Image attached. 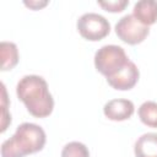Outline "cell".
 Returning <instances> with one entry per match:
<instances>
[{"instance_id":"obj_1","label":"cell","mask_w":157,"mask_h":157,"mask_svg":"<svg viewBox=\"0 0 157 157\" xmlns=\"http://www.w3.org/2000/svg\"><path fill=\"white\" fill-rule=\"evenodd\" d=\"M16 94L26 105L29 114L36 118H45L52 114L54 99L49 92L47 81L38 75L23 76L16 86Z\"/></svg>"},{"instance_id":"obj_2","label":"cell","mask_w":157,"mask_h":157,"mask_svg":"<svg viewBox=\"0 0 157 157\" xmlns=\"http://www.w3.org/2000/svg\"><path fill=\"white\" fill-rule=\"evenodd\" d=\"M45 141L43 128L33 123H22L15 134L2 142L1 157H25L43 150Z\"/></svg>"},{"instance_id":"obj_3","label":"cell","mask_w":157,"mask_h":157,"mask_svg":"<svg viewBox=\"0 0 157 157\" xmlns=\"http://www.w3.org/2000/svg\"><path fill=\"white\" fill-rule=\"evenodd\" d=\"M129 61L125 50L114 44L103 45L94 54V66L97 71L107 78L119 72Z\"/></svg>"},{"instance_id":"obj_4","label":"cell","mask_w":157,"mask_h":157,"mask_svg":"<svg viewBox=\"0 0 157 157\" xmlns=\"http://www.w3.org/2000/svg\"><path fill=\"white\" fill-rule=\"evenodd\" d=\"M77 31L87 40H101L110 32V23L108 20L96 12H87L77 20Z\"/></svg>"},{"instance_id":"obj_5","label":"cell","mask_w":157,"mask_h":157,"mask_svg":"<svg viewBox=\"0 0 157 157\" xmlns=\"http://www.w3.org/2000/svg\"><path fill=\"white\" fill-rule=\"evenodd\" d=\"M115 33L123 42L135 45L146 39L150 33V28L148 26L142 25L132 13H129L117 22Z\"/></svg>"},{"instance_id":"obj_6","label":"cell","mask_w":157,"mask_h":157,"mask_svg":"<svg viewBox=\"0 0 157 157\" xmlns=\"http://www.w3.org/2000/svg\"><path fill=\"white\" fill-rule=\"evenodd\" d=\"M140 77V71L135 63L131 60L128 61V64L115 75L110 76L107 78V82L115 90L119 91H128L131 90L139 81Z\"/></svg>"},{"instance_id":"obj_7","label":"cell","mask_w":157,"mask_h":157,"mask_svg":"<svg viewBox=\"0 0 157 157\" xmlns=\"http://www.w3.org/2000/svg\"><path fill=\"white\" fill-rule=\"evenodd\" d=\"M135 107L130 99L125 98H115L108 101L103 107L104 115L114 121H123L129 119L134 114Z\"/></svg>"},{"instance_id":"obj_8","label":"cell","mask_w":157,"mask_h":157,"mask_svg":"<svg viewBox=\"0 0 157 157\" xmlns=\"http://www.w3.org/2000/svg\"><path fill=\"white\" fill-rule=\"evenodd\" d=\"M132 15L145 26L156 23L157 21V1L140 0L134 5Z\"/></svg>"},{"instance_id":"obj_9","label":"cell","mask_w":157,"mask_h":157,"mask_svg":"<svg viewBox=\"0 0 157 157\" xmlns=\"http://www.w3.org/2000/svg\"><path fill=\"white\" fill-rule=\"evenodd\" d=\"M135 157H157V132L141 135L134 146Z\"/></svg>"},{"instance_id":"obj_10","label":"cell","mask_w":157,"mask_h":157,"mask_svg":"<svg viewBox=\"0 0 157 157\" xmlns=\"http://www.w3.org/2000/svg\"><path fill=\"white\" fill-rule=\"evenodd\" d=\"M1 70L7 71L13 69L18 63V49L12 42H1Z\"/></svg>"},{"instance_id":"obj_11","label":"cell","mask_w":157,"mask_h":157,"mask_svg":"<svg viewBox=\"0 0 157 157\" xmlns=\"http://www.w3.org/2000/svg\"><path fill=\"white\" fill-rule=\"evenodd\" d=\"M140 120L150 126L157 129V103L153 101H146L144 102L137 110Z\"/></svg>"},{"instance_id":"obj_12","label":"cell","mask_w":157,"mask_h":157,"mask_svg":"<svg viewBox=\"0 0 157 157\" xmlns=\"http://www.w3.org/2000/svg\"><path fill=\"white\" fill-rule=\"evenodd\" d=\"M61 157H90V151L82 142L71 141L63 147Z\"/></svg>"},{"instance_id":"obj_13","label":"cell","mask_w":157,"mask_h":157,"mask_svg":"<svg viewBox=\"0 0 157 157\" xmlns=\"http://www.w3.org/2000/svg\"><path fill=\"white\" fill-rule=\"evenodd\" d=\"M7 105H9V101H7V93H6V88L5 85L1 83V132H4L9 124H11V114L7 113Z\"/></svg>"},{"instance_id":"obj_14","label":"cell","mask_w":157,"mask_h":157,"mask_svg":"<svg viewBox=\"0 0 157 157\" xmlns=\"http://www.w3.org/2000/svg\"><path fill=\"white\" fill-rule=\"evenodd\" d=\"M99 6H102L105 11L109 12H120L123 11L128 5L129 0H113V1H99Z\"/></svg>"},{"instance_id":"obj_15","label":"cell","mask_w":157,"mask_h":157,"mask_svg":"<svg viewBox=\"0 0 157 157\" xmlns=\"http://www.w3.org/2000/svg\"><path fill=\"white\" fill-rule=\"evenodd\" d=\"M47 4H48V1H25V5L33 10H38L43 6H45Z\"/></svg>"}]
</instances>
